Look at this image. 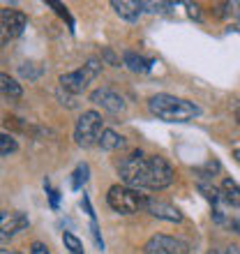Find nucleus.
<instances>
[{"label": "nucleus", "mask_w": 240, "mask_h": 254, "mask_svg": "<svg viewBox=\"0 0 240 254\" xmlns=\"http://www.w3.org/2000/svg\"><path fill=\"white\" fill-rule=\"evenodd\" d=\"M90 102L102 107L104 111L109 114H122L125 111V100H122V95H118L116 90L111 88H97L90 93Z\"/></svg>", "instance_id": "0eeeda50"}, {"label": "nucleus", "mask_w": 240, "mask_h": 254, "mask_svg": "<svg viewBox=\"0 0 240 254\" xmlns=\"http://www.w3.org/2000/svg\"><path fill=\"white\" fill-rule=\"evenodd\" d=\"M100 72H102V63L97 61V58H90V61H88L83 67H79V69L60 74V79H58L60 88L67 90V93H72V95H79L100 76Z\"/></svg>", "instance_id": "20e7f679"}, {"label": "nucleus", "mask_w": 240, "mask_h": 254, "mask_svg": "<svg viewBox=\"0 0 240 254\" xmlns=\"http://www.w3.org/2000/svg\"><path fill=\"white\" fill-rule=\"evenodd\" d=\"M146 254H189V245L180 238H171V236L157 234L143 245Z\"/></svg>", "instance_id": "423d86ee"}, {"label": "nucleus", "mask_w": 240, "mask_h": 254, "mask_svg": "<svg viewBox=\"0 0 240 254\" xmlns=\"http://www.w3.org/2000/svg\"><path fill=\"white\" fill-rule=\"evenodd\" d=\"M234 7H236V9H234V14H236V16H238V19H240V2H234Z\"/></svg>", "instance_id": "393cba45"}, {"label": "nucleus", "mask_w": 240, "mask_h": 254, "mask_svg": "<svg viewBox=\"0 0 240 254\" xmlns=\"http://www.w3.org/2000/svg\"><path fill=\"white\" fill-rule=\"evenodd\" d=\"M62 243H65V248L69 250V254H83V243H81L74 234H69V231L62 234Z\"/></svg>", "instance_id": "f3484780"}, {"label": "nucleus", "mask_w": 240, "mask_h": 254, "mask_svg": "<svg viewBox=\"0 0 240 254\" xmlns=\"http://www.w3.org/2000/svg\"><path fill=\"white\" fill-rule=\"evenodd\" d=\"M187 9H189V16H192V19H201L199 7H196V5H187Z\"/></svg>", "instance_id": "5701e85b"}, {"label": "nucleus", "mask_w": 240, "mask_h": 254, "mask_svg": "<svg viewBox=\"0 0 240 254\" xmlns=\"http://www.w3.org/2000/svg\"><path fill=\"white\" fill-rule=\"evenodd\" d=\"M199 192L203 194L208 201H213V203H217V201L222 199V190L210 188V185H206V183H201V185H199Z\"/></svg>", "instance_id": "aec40b11"}, {"label": "nucleus", "mask_w": 240, "mask_h": 254, "mask_svg": "<svg viewBox=\"0 0 240 254\" xmlns=\"http://www.w3.org/2000/svg\"><path fill=\"white\" fill-rule=\"evenodd\" d=\"M28 26V19L23 12H2V28H5V33L9 37H19Z\"/></svg>", "instance_id": "9d476101"}, {"label": "nucleus", "mask_w": 240, "mask_h": 254, "mask_svg": "<svg viewBox=\"0 0 240 254\" xmlns=\"http://www.w3.org/2000/svg\"><path fill=\"white\" fill-rule=\"evenodd\" d=\"M88 181V164H79L76 171H74V178H72V188L74 190H81V185Z\"/></svg>", "instance_id": "a211bd4d"}, {"label": "nucleus", "mask_w": 240, "mask_h": 254, "mask_svg": "<svg viewBox=\"0 0 240 254\" xmlns=\"http://www.w3.org/2000/svg\"><path fill=\"white\" fill-rule=\"evenodd\" d=\"M30 254H49V248H47V245H44V243L35 241L33 245H30Z\"/></svg>", "instance_id": "412c9836"}, {"label": "nucleus", "mask_w": 240, "mask_h": 254, "mask_svg": "<svg viewBox=\"0 0 240 254\" xmlns=\"http://www.w3.org/2000/svg\"><path fill=\"white\" fill-rule=\"evenodd\" d=\"M125 65L132 69V72H148L153 67V61H146L143 56H136L134 51H125Z\"/></svg>", "instance_id": "4468645a"}, {"label": "nucleus", "mask_w": 240, "mask_h": 254, "mask_svg": "<svg viewBox=\"0 0 240 254\" xmlns=\"http://www.w3.org/2000/svg\"><path fill=\"white\" fill-rule=\"evenodd\" d=\"M148 107H150V111H153L160 121H167V123H187L201 114V109L196 107L194 102H187V100H182V97L167 95V93L153 95V97L148 100Z\"/></svg>", "instance_id": "f03ea898"}, {"label": "nucleus", "mask_w": 240, "mask_h": 254, "mask_svg": "<svg viewBox=\"0 0 240 254\" xmlns=\"http://www.w3.org/2000/svg\"><path fill=\"white\" fill-rule=\"evenodd\" d=\"M100 146L102 150H118V148L125 146V139L120 134H116L114 129H104L100 136Z\"/></svg>", "instance_id": "2eb2a0df"}, {"label": "nucleus", "mask_w": 240, "mask_h": 254, "mask_svg": "<svg viewBox=\"0 0 240 254\" xmlns=\"http://www.w3.org/2000/svg\"><path fill=\"white\" fill-rule=\"evenodd\" d=\"M120 178L127 188H146V190H164L174 183V167L160 155H143L134 150L129 157L120 162Z\"/></svg>", "instance_id": "f257e3e1"}, {"label": "nucleus", "mask_w": 240, "mask_h": 254, "mask_svg": "<svg viewBox=\"0 0 240 254\" xmlns=\"http://www.w3.org/2000/svg\"><path fill=\"white\" fill-rule=\"evenodd\" d=\"M2 254H19V252H14V250H2Z\"/></svg>", "instance_id": "a878e982"}, {"label": "nucleus", "mask_w": 240, "mask_h": 254, "mask_svg": "<svg viewBox=\"0 0 240 254\" xmlns=\"http://www.w3.org/2000/svg\"><path fill=\"white\" fill-rule=\"evenodd\" d=\"M222 199L227 201L229 206L240 208V185L238 183L231 181V178H227V181L222 183Z\"/></svg>", "instance_id": "f8f14e48"}, {"label": "nucleus", "mask_w": 240, "mask_h": 254, "mask_svg": "<svg viewBox=\"0 0 240 254\" xmlns=\"http://www.w3.org/2000/svg\"><path fill=\"white\" fill-rule=\"evenodd\" d=\"M231 229H234V231H238V234H240V220H231Z\"/></svg>", "instance_id": "b1692460"}, {"label": "nucleus", "mask_w": 240, "mask_h": 254, "mask_svg": "<svg viewBox=\"0 0 240 254\" xmlns=\"http://www.w3.org/2000/svg\"><path fill=\"white\" fill-rule=\"evenodd\" d=\"M102 116L97 111H83L81 118L76 121L74 127V139H76V146L81 148H90L95 143H100L102 136Z\"/></svg>", "instance_id": "39448f33"}, {"label": "nucleus", "mask_w": 240, "mask_h": 254, "mask_svg": "<svg viewBox=\"0 0 240 254\" xmlns=\"http://www.w3.org/2000/svg\"><path fill=\"white\" fill-rule=\"evenodd\" d=\"M42 72H44V67H42L40 63H35V61H28V63H23V65H19V74L23 76V79L35 81V79H40L42 76Z\"/></svg>", "instance_id": "dca6fc26"}, {"label": "nucleus", "mask_w": 240, "mask_h": 254, "mask_svg": "<svg viewBox=\"0 0 240 254\" xmlns=\"http://www.w3.org/2000/svg\"><path fill=\"white\" fill-rule=\"evenodd\" d=\"M47 185V190H49V196H51V208H58V192L56 190H51L49 188V183H44Z\"/></svg>", "instance_id": "4be33fe9"}, {"label": "nucleus", "mask_w": 240, "mask_h": 254, "mask_svg": "<svg viewBox=\"0 0 240 254\" xmlns=\"http://www.w3.org/2000/svg\"><path fill=\"white\" fill-rule=\"evenodd\" d=\"M30 220L23 213H2L0 215V227H2V241H7L9 236L19 234L23 229H28Z\"/></svg>", "instance_id": "6e6552de"}, {"label": "nucleus", "mask_w": 240, "mask_h": 254, "mask_svg": "<svg viewBox=\"0 0 240 254\" xmlns=\"http://www.w3.org/2000/svg\"><path fill=\"white\" fill-rule=\"evenodd\" d=\"M0 90H2V95L9 97V100H19L21 95H23L21 83H16L9 74H0Z\"/></svg>", "instance_id": "ddd939ff"}, {"label": "nucleus", "mask_w": 240, "mask_h": 254, "mask_svg": "<svg viewBox=\"0 0 240 254\" xmlns=\"http://www.w3.org/2000/svg\"><path fill=\"white\" fill-rule=\"evenodd\" d=\"M16 148L19 146H16V141H14L9 134H2V136H0V155H2V157H7L9 153H14Z\"/></svg>", "instance_id": "6ab92c4d"}, {"label": "nucleus", "mask_w": 240, "mask_h": 254, "mask_svg": "<svg viewBox=\"0 0 240 254\" xmlns=\"http://www.w3.org/2000/svg\"><path fill=\"white\" fill-rule=\"evenodd\" d=\"M146 210L160 220H167V222H182V213L178 208H174L171 203H164V201H157V199H148L146 203Z\"/></svg>", "instance_id": "1a4fd4ad"}, {"label": "nucleus", "mask_w": 240, "mask_h": 254, "mask_svg": "<svg viewBox=\"0 0 240 254\" xmlns=\"http://www.w3.org/2000/svg\"><path fill=\"white\" fill-rule=\"evenodd\" d=\"M111 7L116 9V14H118L120 19L125 21H139L141 12H143V5L141 2H136V0H111Z\"/></svg>", "instance_id": "9b49d317"}, {"label": "nucleus", "mask_w": 240, "mask_h": 254, "mask_svg": "<svg viewBox=\"0 0 240 254\" xmlns=\"http://www.w3.org/2000/svg\"><path fill=\"white\" fill-rule=\"evenodd\" d=\"M236 121L240 123V107H238V111H236Z\"/></svg>", "instance_id": "cd10ccee"}, {"label": "nucleus", "mask_w": 240, "mask_h": 254, "mask_svg": "<svg viewBox=\"0 0 240 254\" xmlns=\"http://www.w3.org/2000/svg\"><path fill=\"white\" fill-rule=\"evenodd\" d=\"M107 203L114 208L116 213L132 215V213H139V210L146 208L148 196L139 194V190L127 188V185H114V188H109Z\"/></svg>", "instance_id": "7ed1b4c3"}, {"label": "nucleus", "mask_w": 240, "mask_h": 254, "mask_svg": "<svg viewBox=\"0 0 240 254\" xmlns=\"http://www.w3.org/2000/svg\"><path fill=\"white\" fill-rule=\"evenodd\" d=\"M234 157H236V160L240 162V148H238V150H236V153H234Z\"/></svg>", "instance_id": "bb28decb"}]
</instances>
